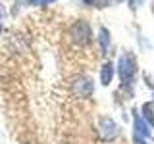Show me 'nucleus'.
Masks as SVG:
<instances>
[{"instance_id": "nucleus-2", "label": "nucleus", "mask_w": 154, "mask_h": 144, "mask_svg": "<svg viewBox=\"0 0 154 144\" xmlns=\"http://www.w3.org/2000/svg\"><path fill=\"white\" fill-rule=\"evenodd\" d=\"M67 37L75 46L85 48L93 42V27L87 19H77L71 23V27L67 29Z\"/></svg>"}, {"instance_id": "nucleus-1", "label": "nucleus", "mask_w": 154, "mask_h": 144, "mask_svg": "<svg viewBox=\"0 0 154 144\" xmlns=\"http://www.w3.org/2000/svg\"><path fill=\"white\" fill-rule=\"evenodd\" d=\"M116 71L119 75V81H122L123 88L129 86L131 88L135 83V77L139 73V64H137V56L133 54L131 50H123L119 54V60L116 64Z\"/></svg>"}, {"instance_id": "nucleus-12", "label": "nucleus", "mask_w": 154, "mask_h": 144, "mask_svg": "<svg viewBox=\"0 0 154 144\" xmlns=\"http://www.w3.org/2000/svg\"><path fill=\"white\" fill-rule=\"evenodd\" d=\"M81 2H85L87 6H94V4H96V0H81Z\"/></svg>"}, {"instance_id": "nucleus-6", "label": "nucleus", "mask_w": 154, "mask_h": 144, "mask_svg": "<svg viewBox=\"0 0 154 144\" xmlns=\"http://www.w3.org/2000/svg\"><path fill=\"white\" fill-rule=\"evenodd\" d=\"M116 64L112 60H106L102 67H100V73H98V79H100V85L102 86H110L112 85V81H114V77H116Z\"/></svg>"}, {"instance_id": "nucleus-9", "label": "nucleus", "mask_w": 154, "mask_h": 144, "mask_svg": "<svg viewBox=\"0 0 154 144\" xmlns=\"http://www.w3.org/2000/svg\"><path fill=\"white\" fill-rule=\"evenodd\" d=\"M56 0H27L29 6H50V4H54Z\"/></svg>"}, {"instance_id": "nucleus-15", "label": "nucleus", "mask_w": 154, "mask_h": 144, "mask_svg": "<svg viewBox=\"0 0 154 144\" xmlns=\"http://www.w3.org/2000/svg\"><path fill=\"white\" fill-rule=\"evenodd\" d=\"M21 144H29V142H21Z\"/></svg>"}, {"instance_id": "nucleus-4", "label": "nucleus", "mask_w": 154, "mask_h": 144, "mask_svg": "<svg viewBox=\"0 0 154 144\" xmlns=\"http://www.w3.org/2000/svg\"><path fill=\"white\" fill-rule=\"evenodd\" d=\"M96 133H98V138L102 142H114L116 138L119 136V125L116 123V119L110 117V115H100Z\"/></svg>"}, {"instance_id": "nucleus-8", "label": "nucleus", "mask_w": 154, "mask_h": 144, "mask_svg": "<svg viewBox=\"0 0 154 144\" xmlns=\"http://www.w3.org/2000/svg\"><path fill=\"white\" fill-rule=\"evenodd\" d=\"M141 115H143L144 121H146L154 129V100H150V102H144L141 106Z\"/></svg>"}, {"instance_id": "nucleus-7", "label": "nucleus", "mask_w": 154, "mask_h": 144, "mask_svg": "<svg viewBox=\"0 0 154 144\" xmlns=\"http://www.w3.org/2000/svg\"><path fill=\"white\" fill-rule=\"evenodd\" d=\"M96 42H98V50L100 54L106 56L110 50V46H112V35H110V31L106 27H98V33H96Z\"/></svg>"}, {"instance_id": "nucleus-14", "label": "nucleus", "mask_w": 154, "mask_h": 144, "mask_svg": "<svg viewBox=\"0 0 154 144\" xmlns=\"http://www.w3.org/2000/svg\"><path fill=\"white\" fill-rule=\"evenodd\" d=\"M150 10H152V16H154V0H152V6H150Z\"/></svg>"}, {"instance_id": "nucleus-13", "label": "nucleus", "mask_w": 154, "mask_h": 144, "mask_svg": "<svg viewBox=\"0 0 154 144\" xmlns=\"http://www.w3.org/2000/svg\"><path fill=\"white\" fill-rule=\"evenodd\" d=\"M2 33H4V27H2V23H0V35H2Z\"/></svg>"}, {"instance_id": "nucleus-5", "label": "nucleus", "mask_w": 154, "mask_h": 144, "mask_svg": "<svg viewBox=\"0 0 154 144\" xmlns=\"http://www.w3.org/2000/svg\"><path fill=\"white\" fill-rule=\"evenodd\" d=\"M69 88L73 92V96H77V98H91L94 92V81L89 75H77L71 81Z\"/></svg>"}, {"instance_id": "nucleus-11", "label": "nucleus", "mask_w": 154, "mask_h": 144, "mask_svg": "<svg viewBox=\"0 0 154 144\" xmlns=\"http://www.w3.org/2000/svg\"><path fill=\"white\" fill-rule=\"evenodd\" d=\"M122 2H125V0H102L104 6H118V4H122Z\"/></svg>"}, {"instance_id": "nucleus-3", "label": "nucleus", "mask_w": 154, "mask_h": 144, "mask_svg": "<svg viewBox=\"0 0 154 144\" xmlns=\"http://www.w3.org/2000/svg\"><path fill=\"white\" fill-rule=\"evenodd\" d=\"M133 144H148L152 136V127L143 119L137 108H133Z\"/></svg>"}, {"instance_id": "nucleus-10", "label": "nucleus", "mask_w": 154, "mask_h": 144, "mask_svg": "<svg viewBox=\"0 0 154 144\" xmlns=\"http://www.w3.org/2000/svg\"><path fill=\"white\" fill-rule=\"evenodd\" d=\"M143 2H144V0H127V4H129V8H131V12H137V8L143 6Z\"/></svg>"}]
</instances>
